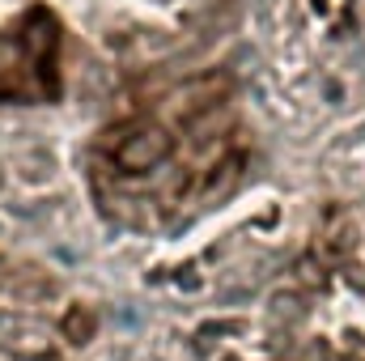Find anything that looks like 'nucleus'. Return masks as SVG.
I'll list each match as a JSON object with an SVG mask.
<instances>
[{"label": "nucleus", "instance_id": "obj_3", "mask_svg": "<svg viewBox=\"0 0 365 361\" xmlns=\"http://www.w3.org/2000/svg\"><path fill=\"white\" fill-rule=\"evenodd\" d=\"M302 298L297 293H276L272 306H268V315H272V323H293V319H302Z\"/></svg>", "mask_w": 365, "mask_h": 361}, {"label": "nucleus", "instance_id": "obj_2", "mask_svg": "<svg viewBox=\"0 0 365 361\" xmlns=\"http://www.w3.org/2000/svg\"><path fill=\"white\" fill-rule=\"evenodd\" d=\"M225 77L221 73H212V77H204V81H187L179 93H175V106H179L182 115H191V111H208V106H217L221 98H225Z\"/></svg>", "mask_w": 365, "mask_h": 361}, {"label": "nucleus", "instance_id": "obj_4", "mask_svg": "<svg viewBox=\"0 0 365 361\" xmlns=\"http://www.w3.org/2000/svg\"><path fill=\"white\" fill-rule=\"evenodd\" d=\"M64 327H68V336H73L77 345H86V340H90V332H93V315H90V310H73Z\"/></svg>", "mask_w": 365, "mask_h": 361}, {"label": "nucleus", "instance_id": "obj_1", "mask_svg": "<svg viewBox=\"0 0 365 361\" xmlns=\"http://www.w3.org/2000/svg\"><path fill=\"white\" fill-rule=\"evenodd\" d=\"M166 153H170V136H166V128H158V123L136 128V132L115 149L119 166H128V171H153Z\"/></svg>", "mask_w": 365, "mask_h": 361}]
</instances>
